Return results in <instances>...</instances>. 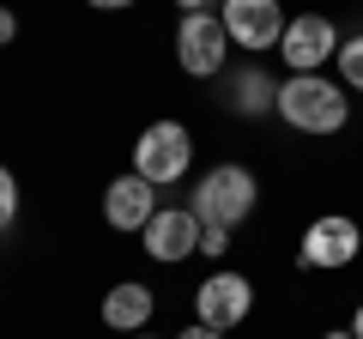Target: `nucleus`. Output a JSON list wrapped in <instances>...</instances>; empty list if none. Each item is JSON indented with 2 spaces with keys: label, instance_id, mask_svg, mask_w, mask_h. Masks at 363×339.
<instances>
[{
  "label": "nucleus",
  "instance_id": "1",
  "mask_svg": "<svg viewBox=\"0 0 363 339\" xmlns=\"http://www.w3.org/2000/svg\"><path fill=\"white\" fill-rule=\"evenodd\" d=\"M279 116L297 133H339L345 116H351V97H345V85L327 79V73H291L285 85H279Z\"/></svg>",
  "mask_w": 363,
  "mask_h": 339
},
{
  "label": "nucleus",
  "instance_id": "2",
  "mask_svg": "<svg viewBox=\"0 0 363 339\" xmlns=\"http://www.w3.org/2000/svg\"><path fill=\"white\" fill-rule=\"evenodd\" d=\"M255 200H260L255 170H242V164H212L206 176H200V188H194V218L236 230V224L255 218Z\"/></svg>",
  "mask_w": 363,
  "mask_h": 339
},
{
  "label": "nucleus",
  "instance_id": "3",
  "mask_svg": "<svg viewBox=\"0 0 363 339\" xmlns=\"http://www.w3.org/2000/svg\"><path fill=\"white\" fill-rule=\"evenodd\" d=\"M188 164H194V133L182 128V121H152V128L133 140V176H145L152 188H169L188 176Z\"/></svg>",
  "mask_w": 363,
  "mask_h": 339
},
{
  "label": "nucleus",
  "instance_id": "4",
  "mask_svg": "<svg viewBox=\"0 0 363 339\" xmlns=\"http://www.w3.org/2000/svg\"><path fill=\"white\" fill-rule=\"evenodd\" d=\"M176 61H182L188 79H218L224 61H230V30H224V18L218 13H182Z\"/></svg>",
  "mask_w": 363,
  "mask_h": 339
},
{
  "label": "nucleus",
  "instance_id": "5",
  "mask_svg": "<svg viewBox=\"0 0 363 339\" xmlns=\"http://www.w3.org/2000/svg\"><path fill=\"white\" fill-rule=\"evenodd\" d=\"M339 43H345V37L333 30V18H327V13H303V18H291V25H285L279 55H285L291 73H321V67L339 55Z\"/></svg>",
  "mask_w": 363,
  "mask_h": 339
},
{
  "label": "nucleus",
  "instance_id": "6",
  "mask_svg": "<svg viewBox=\"0 0 363 339\" xmlns=\"http://www.w3.org/2000/svg\"><path fill=\"white\" fill-rule=\"evenodd\" d=\"M363 248V230L351 212H321V218L303 230V267H321V273H333V267H351Z\"/></svg>",
  "mask_w": 363,
  "mask_h": 339
},
{
  "label": "nucleus",
  "instance_id": "7",
  "mask_svg": "<svg viewBox=\"0 0 363 339\" xmlns=\"http://www.w3.org/2000/svg\"><path fill=\"white\" fill-rule=\"evenodd\" d=\"M218 18H224V30H230V43L236 49H279V37H285V6L279 0H224L218 6Z\"/></svg>",
  "mask_w": 363,
  "mask_h": 339
},
{
  "label": "nucleus",
  "instance_id": "8",
  "mask_svg": "<svg viewBox=\"0 0 363 339\" xmlns=\"http://www.w3.org/2000/svg\"><path fill=\"white\" fill-rule=\"evenodd\" d=\"M248 309H255V285H248L242 273H212L206 285L194 291V321L218 327V333L242 327V321H248Z\"/></svg>",
  "mask_w": 363,
  "mask_h": 339
},
{
  "label": "nucleus",
  "instance_id": "9",
  "mask_svg": "<svg viewBox=\"0 0 363 339\" xmlns=\"http://www.w3.org/2000/svg\"><path fill=\"white\" fill-rule=\"evenodd\" d=\"M140 243H145V255L164 261V267L200 255V218H194V206H164V212L140 230Z\"/></svg>",
  "mask_w": 363,
  "mask_h": 339
},
{
  "label": "nucleus",
  "instance_id": "10",
  "mask_svg": "<svg viewBox=\"0 0 363 339\" xmlns=\"http://www.w3.org/2000/svg\"><path fill=\"white\" fill-rule=\"evenodd\" d=\"M157 188L145 182V176H116V182L104 188V218H109V230H145V224L157 218Z\"/></svg>",
  "mask_w": 363,
  "mask_h": 339
},
{
  "label": "nucleus",
  "instance_id": "11",
  "mask_svg": "<svg viewBox=\"0 0 363 339\" xmlns=\"http://www.w3.org/2000/svg\"><path fill=\"white\" fill-rule=\"evenodd\" d=\"M152 309H157V291H145L140 279H121L104 297V327H116V333H145Z\"/></svg>",
  "mask_w": 363,
  "mask_h": 339
},
{
  "label": "nucleus",
  "instance_id": "12",
  "mask_svg": "<svg viewBox=\"0 0 363 339\" xmlns=\"http://www.w3.org/2000/svg\"><path fill=\"white\" fill-rule=\"evenodd\" d=\"M224 104H230L236 116H267V109H279V85H272L260 67H236V73L224 79Z\"/></svg>",
  "mask_w": 363,
  "mask_h": 339
},
{
  "label": "nucleus",
  "instance_id": "13",
  "mask_svg": "<svg viewBox=\"0 0 363 339\" xmlns=\"http://www.w3.org/2000/svg\"><path fill=\"white\" fill-rule=\"evenodd\" d=\"M333 61H339V79H345L351 91H363V37H345Z\"/></svg>",
  "mask_w": 363,
  "mask_h": 339
},
{
  "label": "nucleus",
  "instance_id": "14",
  "mask_svg": "<svg viewBox=\"0 0 363 339\" xmlns=\"http://www.w3.org/2000/svg\"><path fill=\"white\" fill-rule=\"evenodd\" d=\"M18 218V182H13V170L0 164V230H13Z\"/></svg>",
  "mask_w": 363,
  "mask_h": 339
},
{
  "label": "nucleus",
  "instance_id": "15",
  "mask_svg": "<svg viewBox=\"0 0 363 339\" xmlns=\"http://www.w3.org/2000/svg\"><path fill=\"white\" fill-rule=\"evenodd\" d=\"M230 248V230L224 224H200V255H224Z\"/></svg>",
  "mask_w": 363,
  "mask_h": 339
},
{
  "label": "nucleus",
  "instance_id": "16",
  "mask_svg": "<svg viewBox=\"0 0 363 339\" xmlns=\"http://www.w3.org/2000/svg\"><path fill=\"white\" fill-rule=\"evenodd\" d=\"M18 37V13H13V6H0V43H13Z\"/></svg>",
  "mask_w": 363,
  "mask_h": 339
},
{
  "label": "nucleus",
  "instance_id": "17",
  "mask_svg": "<svg viewBox=\"0 0 363 339\" xmlns=\"http://www.w3.org/2000/svg\"><path fill=\"white\" fill-rule=\"evenodd\" d=\"M176 339H224V333H218V327H206V321H194V327H182Z\"/></svg>",
  "mask_w": 363,
  "mask_h": 339
},
{
  "label": "nucleus",
  "instance_id": "18",
  "mask_svg": "<svg viewBox=\"0 0 363 339\" xmlns=\"http://www.w3.org/2000/svg\"><path fill=\"white\" fill-rule=\"evenodd\" d=\"M85 6H97V13H128L133 0H85Z\"/></svg>",
  "mask_w": 363,
  "mask_h": 339
},
{
  "label": "nucleus",
  "instance_id": "19",
  "mask_svg": "<svg viewBox=\"0 0 363 339\" xmlns=\"http://www.w3.org/2000/svg\"><path fill=\"white\" fill-rule=\"evenodd\" d=\"M176 6H182V13H212V0H176ZM218 6H224V0H218Z\"/></svg>",
  "mask_w": 363,
  "mask_h": 339
},
{
  "label": "nucleus",
  "instance_id": "20",
  "mask_svg": "<svg viewBox=\"0 0 363 339\" xmlns=\"http://www.w3.org/2000/svg\"><path fill=\"white\" fill-rule=\"evenodd\" d=\"M351 333H357V339H363V303H357V315H351Z\"/></svg>",
  "mask_w": 363,
  "mask_h": 339
},
{
  "label": "nucleus",
  "instance_id": "21",
  "mask_svg": "<svg viewBox=\"0 0 363 339\" xmlns=\"http://www.w3.org/2000/svg\"><path fill=\"white\" fill-rule=\"evenodd\" d=\"M321 339H357V333H351V327H333V333H321Z\"/></svg>",
  "mask_w": 363,
  "mask_h": 339
},
{
  "label": "nucleus",
  "instance_id": "22",
  "mask_svg": "<svg viewBox=\"0 0 363 339\" xmlns=\"http://www.w3.org/2000/svg\"><path fill=\"white\" fill-rule=\"evenodd\" d=\"M128 339H152V333H128Z\"/></svg>",
  "mask_w": 363,
  "mask_h": 339
}]
</instances>
